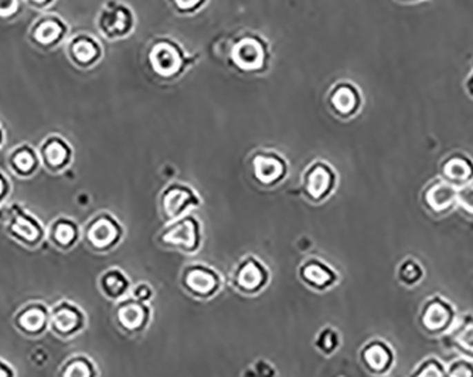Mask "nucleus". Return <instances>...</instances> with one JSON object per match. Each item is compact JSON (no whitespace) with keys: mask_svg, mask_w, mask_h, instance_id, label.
<instances>
[{"mask_svg":"<svg viewBox=\"0 0 473 377\" xmlns=\"http://www.w3.org/2000/svg\"><path fill=\"white\" fill-rule=\"evenodd\" d=\"M363 359L367 367H370L374 371H381L389 363V354L387 352V349L383 345L373 343L365 349Z\"/></svg>","mask_w":473,"mask_h":377,"instance_id":"dca6fc26","label":"nucleus"},{"mask_svg":"<svg viewBox=\"0 0 473 377\" xmlns=\"http://www.w3.org/2000/svg\"><path fill=\"white\" fill-rule=\"evenodd\" d=\"M233 66L245 74H264L269 70L272 52L269 43L258 33L248 32L241 35L230 51Z\"/></svg>","mask_w":473,"mask_h":377,"instance_id":"f03ea898","label":"nucleus"},{"mask_svg":"<svg viewBox=\"0 0 473 377\" xmlns=\"http://www.w3.org/2000/svg\"><path fill=\"white\" fill-rule=\"evenodd\" d=\"M459 343L463 349L469 350V352H473V325L463 331V334L459 338Z\"/></svg>","mask_w":473,"mask_h":377,"instance_id":"7c9ffc66","label":"nucleus"},{"mask_svg":"<svg viewBox=\"0 0 473 377\" xmlns=\"http://www.w3.org/2000/svg\"><path fill=\"white\" fill-rule=\"evenodd\" d=\"M199 204V197L193 188L186 184L173 183L163 191L160 197V206L164 218L168 220H176L182 215Z\"/></svg>","mask_w":473,"mask_h":377,"instance_id":"423d86ee","label":"nucleus"},{"mask_svg":"<svg viewBox=\"0 0 473 377\" xmlns=\"http://www.w3.org/2000/svg\"><path fill=\"white\" fill-rule=\"evenodd\" d=\"M37 2H43V0H37Z\"/></svg>","mask_w":473,"mask_h":377,"instance_id":"4c0bfd02","label":"nucleus"},{"mask_svg":"<svg viewBox=\"0 0 473 377\" xmlns=\"http://www.w3.org/2000/svg\"><path fill=\"white\" fill-rule=\"evenodd\" d=\"M135 26L136 19L133 12L124 5H115L104 10L99 19L101 30L109 39H122L129 36Z\"/></svg>","mask_w":473,"mask_h":377,"instance_id":"0eeeda50","label":"nucleus"},{"mask_svg":"<svg viewBox=\"0 0 473 377\" xmlns=\"http://www.w3.org/2000/svg\"><path fill=\"white\" fill-rule=\"evenodd\" d=\"M0 377H8V371L3 367H0Z\"/></svg>","mask_w":473,"mask_h":377,"instance_id":"c9c22d12","label":"nucleus"},{"mask_svg":"<svg viewBox=\"0 0 473 377\" xmlns=\"http://www.w3.org/2000/svg\"><path fill=\"white\" fill-rule=\"evenodd\" d=\"M463 88L470 99H473V61L470 66V71L467 72L465 81H463Z\"/></svg>","mask_w":473,"mask_h":377,"instance_id":"473e14b6","label":"nucleus"},{"mask_svg":"<svg viewBox=\"0 0 473 377\" xmlns=\"http://www.w3.org/2000/svg\"><path fill=\"white\" fill-rule=\"evenodd\" d=\"M44 320H46V315L40 309H32V311H27L20 318V325L26 331L35 332V331H39L44 325Z\"/></svg>","mask_w":473,"mask_h":377,"instance_id":"4be33fe9","label":"nucleus"},{"mask_svg":"<svg viewBox=\"0 0 473 377\" xmlns=\"http://www.w3.org/2000/svg\"><path fill=\"white\" fill-rule=\"evenodd\" d=\"M196 60V56H190L179 41L169 37L155 39L146 52L151 71L166 81L180 78Z\"/></svg>","mask_w":473,"mask_h":377,"instance_id":"f257e3e1","label":"nucleus"},{"mask_svg":"<svg viewBox=\"0 0 473 377\" xmlns=\"http://www.w3.org/2000/svg\"><path fill=\"white\" fill-rule=\"evenodd\" d=\"M16 8V0H0V16L10 14Z\"/></svg>","mask_w":473,"mask_h":377,"instance_id":"72a5a7b5","label":"nucleus"},{"mask_svg":"<svg viewBox=\"0 0 473 377\" xmlns=\"http://www.w3.org/2000/svg\"><path fill=\"white\" fill-rule=\"evenodd\" d=\"M15 164H16V166H17L19 169H21V171H29V169H32V166H33V157H32L29 153H27V152H23V153H20V155L16 156Z\"/></svg>","mask_w":473,"mask_h":377,"instance_id":"c756f323","label":"nucleus"},{"mask_svg":"<svg viewBox=\"0 0 473 377\" xmlns=\"http://www.w3.org/2000/svg\"><path fill=\"white\" fill-rule=\"evenodd\" d=\"M251 171L260 184L273 186L285 177L288 165L284 156L278 152L262 149L251 157Z\"/></svg>","mask_w":473,"mask_h":377,"instance_id":"39448f33","label":"nucleus"},{"mask_svg":"<svg viewBox=\"0 0 473 377\" xmlns=\"http://www.w3.org/2000/svg\"><path fill=\"white\" fill-rule=\"evenodd\" d=\"M163 241L184 251H193L199 244V224L193 218H183L163 234Z\"/></svg>","mask_w":473,"mask_h":377,"instance_id":"9d476101","label":"nucleus"},{"mask_svg":"<svg viewBox=\"0 0 473 377\" xmlns=\"http://www.w3.org/2000/svg\"><path fill=\"white\" fill-rule=\"evenodd\" d=\"M148 312L139 304H128L122 307L118 312V319L121 325L128 331H137L146 322Z\"/></svg>","mask_w":473,"mask_h":377,"instance_id":"4468645a","label":"nucleus"},{"mask_svg":"<svg viewBox=\"0 0 473 377\" xmlns=\"http://www.w3.org/2000/svg\"><path fill=\"white\" fill-rule=\"evenodd\" d=\"M74 237H75L74 229L68 224H60L57 230H55V238H57L61 244H70V242L74 240Z\"/></svg>","mask_w":473,"mask_h":377,"instance_id":"c85d7f7f","label":"nucleus"},{"mask_svg":"<svg viewBox=\"0 0 473 377\" xmlns=\"http://www.w3.org/2000/svg\"><path fill=\"white\" fill-rule=\"evenodd\" d=\"M60 33H61V29H60L59 24H55L52 21H47V23H43L37 29L36 39L40 43H51L52 40L59 37Z\"/></svg>","mask_w":473,"mask_h":377,"instance_id":"b1692460","label":"nucleus"},{"mask_svg":"<svg viewBox=\"0 0 473 377\" xmlns=\"http://www.w3.org/2000/svg\"><path fill=\"white\" fill-rule=\"evenodd\" d=\"M186 288L193 293L206 298L215 292L218 287V280L214 273L209 271L206 268H191L184 277Z\"/></svg>","mask_w":473,"mask_h":377,"instance_id":"9b49d317","label":"nucleus"},{"mask_svg":"<svg viewBox=\"0 0 473 377\" xmlns=\"http://www.w3.org/2000/svg\"><path fill=\"white\" fill-rule=\"evenodd\" d=\"M456 204L462 211L473 218V179L458 187Z\"/></svg>","mask_w":473,"mask_h":377,"instance_id":"aec40b11","label":"nucleus"},{"mask_svg":"<svg viewBox=\"0 0 473 377\" xmlns=\"http://www.w3.org/2000/svg\"><path fill=\"white\" fill-rule=\"evenodd\" d=\"M66 155H67V152H66L64 146H61L60 144H51L46 151V156H47V159L51 165L63 164L64 159H66Z\"/></svg>","mask_w":473,"mask_h":377,"instance_id":"393cba45","label":"nucleus"},{"mask_svg":"<svg viewBox=\"0 0 473 377\" xmlns=\"http://www.w3.org/2000/svg\"><path fill=\"white\" fill-rule=\"evenodd\" d=\"M102 285H104V289L106 291V293L109 296H114V298L115 296L122 295L126 289V281H125L124 276L117 273V271L105 274Z\"/></svg>","mask_w":473,"mask_h":377,"instance_id":"6ab92c4d","label":"nucleus"},{"mask_svg":"<svg viewBox=\"0 0 473 377\" xmlns=\"http://www.w3.org/2000/svg\"><path fill=\"white\" fill-rule=\"evenodd\" d=\"M0 192H2V182H0Z\"/></svg>","mask_w":473,"mask_h":377,"instance_id":"e433bc0d","label":"nucleus"},{"mask_svg":"<svg viewBox=\"0 0 473 377\" xmlns=\"http://www.w3.org/2000/svg\"><path fill=\"white\" fill-rule=\"evenodd\" d=\"M210 0H168L172 10L180 16H191L203 10Z\"/></svg>","mask_w":473,"mask_h":377,"instance_id":"a211bd4d","label":"nucleus"},{"mask_svg":"<svg viewBox=\"0 0 473 377\" xmlns=\"http://www.w3.org/2000/svg\"><path fill=\"white\" fill-rule=\"evenodd\" d=\"M448 318H450V313H448L447 309H445L441 304H434L425 312L424 323H425V327L428 329L438 331V329H441V328H443L445 325H447Z\"/></svg>","mask_w":473,"mask_h":377,"instance_id":"f3484780","label":"nucleus"},{"mask_svg":"<svg viewBox=\"0 0 473 377\" xmlns=\"http://www.w3.org/2000/svg\"><path fill=\"white\" fill-rule=\"evenodd\" d=\"M78 325V315L73 309H61L54 316V327L60 332H70Z\"/></svg>","mask_w":473,"mask_h":377,"instance_id":"412c9836","label":"nucleus"},{"mask_svg":"<svg viewBox=\"0 0 473 377\" xmlns=\"http://www.w3.org/2000/svg\"><path fill=\"white\" fill-rule=\"evenodd\" d=\"M74 54L81 63H90L98 56V48L91 41H79L74 46Z\"/></svg>","mask_w":473,"mask_h":377,"instance_id":"5701e85b","label":"nucleus"},{"mask_svg":"<svg viewBox=\"0 0 473 377\" xmlns=\"http://www.w3.org/2000/svg\"><path fill=\"white\" fill-rule=\"evenodd\" d=\"M401 278L411 284V282H415L416 280L420 278V268L416 267L414 262H405L401 268V273H400Z\"/></svg>","mask_w":473,"mask_h":377,"instance_id":"cd10ccee","label":"nucleus"},{"mask_svg":"<svg viewBox=\"0 0 473 377\" xmlns=\"http://www.w3.org/2000/svg\"><path fill=\"white\" fill-rule=\"evenodd\" d=\"M441 176L459 187L473 179V160L461 152L451 153L441 162Z\"/></svg>","mask_w":473,"mask_h":377,"instance_id":"1a4fd4ad","label":"nucleus"},{"mask_svg":"<svg viewBox=\"0 0 473 377\" xmlns=\"http://www.w3.org/2000/svg\"><path fill=\"white\" fill-rule=\"evenodd\" d=\"M329 111L339 119L349 121L363 110V93L353 81L340 79L333 84L326 95Z\"/></svg>","mask_w":473,"mask_h":377,"instance_id":"7ed1b4c3","label":"nucleus"},{"mask_svg":"<svg viewBox=\"0 0 473 377\" xmlns=\"http://www.w3.org/2000/svg\"><path fill=\"white\" fill-rule=\"evenodd\" d=\"M396 2L411 5V3H420V2H425V0H396Z\"/></svg>","mask_w":473,"mask_h":377,"instance_id":"f704fd0d","label":"nucleus"},{"mask_svg":"<svg viewBox=\"0 0 473 377\" xmlns=\"http://www.w3.org/2000/svg\"><path fill=\"white\" fill-rule=\"evenodd\" d=\"M118 227L114 222L108 219H101L93 224L88 233V238L93 244L98 249H104L113 244V242L118 238Z\"/></svg>","mask_w":473,"mask_h":377,"instance_id":"ddd939ff","label":"nucleus"},{"mask_svg":"<svg viewBox=\"0 0 473 377\" xmlns=\"http://www.w3.org/2000/svg\"><path fill=\"white\" fill-rule=\"evenodd\" d=\"M458 187L445 179H435L424 191V204L434 213H447L456 204Z\"/></svg>","mask_w":473,"mask_h":377,"instance_id":"6e6552de","label":"nucleus"},{"mask_svg":"<svg viewBox=\"0 0 473 377\" xmlns=\"http://www.w3.org/2000/svg\"><path fill=\"white\" fill-rule=\"evenodd\" d=\"M64 377H91V369L84 362H75L68 366Z\"/></svg>","mask_w":473,"mask_h":377,"instance_id":"bb28decb","label":"nucleus"},{"mask_svg":"<svg viewBox=\"0 0 473 377\" xmlns=\"http://www.w3.org/2000/svg\"><path fill=\"white\" fill-rule=\"evenodd\" d=\"M303 192L313 202L325 200L336 186V172L327 162L318 159L305 169L302 176Z\"/></svg>","mask_w":473,"mask_h":377,"instance_id":"20e7f679","label":"nucleus"},{"mask_svg":"<svg viewBox=\"0 0 473 377\" xmlns=\"http://www.w3.org/2000/svg\"><path fill=\"white\" fill-rule=\"evenodd\" d=\"M235 281L240 289L245 292H254L262 287L265 281V273L260 264L247 261L238 268Z\"/></svg>","mask_w":473,"mask_h":377,"instance_id":"f8f14e48","label":"nucleus"},{"mask_svg":"<svg viewBox=\"0 0 473 377\" xmlns=\"http://www.w3.org/2000/svg\"><path fill=\"white\" fill-rule=\"evenodd\" d=\"M13 229L17 234H20L21 237H24L27 240H35L37 237L36 227L30 222H27L26 219H19L16 222V224L13 226Z\"/></svg>","mask_w":473,"mask_h":377,"instance_id":"a878e982","label":"nucleus"},{"mask_svg":"<svg viewBox=\"0 0 473 377\" xmlns=\"http://www.w3.org/2000/svg\"><path fill=\"white\" fill-rule=\"evenodd\" d=\"M302 278L315 288H325L333 280V274L320 262H309L302 268Z\"/></svg>","mask_w":473,"mask_h":377,"instance_id":"2eb2a0df","label":"nucleus"},{"mask_svg":"<svg viewBox=\"0 0 473 377\" xmlns=\"http://www.w3.org/2000/svg\"><path fill=\"white\" fill-rule=\"evenodd\" d=\"M451 377H473V371L467 365H455L451 370Z\"/></svg>","mask_w":473,"mask_h":377,"instance_id":"2f4dec72","label":"nucleus"}]
</instances>
